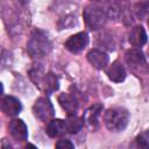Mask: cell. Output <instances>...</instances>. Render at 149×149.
Wrapping results in <instances>:
<instances>
[{"label": "cell", "instance_id": "cell-1", "mask_svg": "<svg viewBox=\"0 0 149 149\" xmlns=\"http://www.w3.org/2000/svg\"><path fill=\"white\" fill-rule=\"evenodd\" d=\"M52 49V43L48 36V34L41 29H36L31 33L28 42L27 50L31 57L40 58L47 56Z\"/></svg>", "mask_w": 149, "mask_h": 149}, {"label": "cell", "instance_id": "cell-2", "mask_svg": "<svg viewBox=\"0 0 149 149\" xmlns=\"http://www.w3.org/2000/svg\"><path fill=\"white\" fill-rule=\"evenodd\" d=\"M129 113L122 107L108 108L104 114V123L111 132H122L129 122Z\"/></svg>", "mask_w": 149, "mask_h": 149}, {"label": "cell", "instance_id": "cell-3", "mask_svg": "<svg viewBox=\"0 0 149 149\" xmlns=\"http://www.w3.org/2000/svg\"><path fill=\"white\" fill-rule=\"evenodd\" d=\"M125 61L129 66L130 71L135 74H147L149 73V65L146 61L143 52L140 49H130L125 54Z\"/></svg>", "mask_w": 149, "mask_h": 149}, {"label": "cell", "instance_id": "cell-4", "mask_svg": "<svg viewBox=\"0 0 149 149\" xmlns=\"http://www.w3.org/2000/svg\"><path fill=\"white\" fill-rule=\"evenodd\" d=\"M84 21L86 23V26L91 29V30H98L100 28H102L106 23V14L105 12L95 6H87L84 12Z\"/></svg>", "mask_w": 149, "mask_h": 149}, {"label": "cell", "instance_id": "cell-5", "mask_svg": "<svg viewBox=\"0 0 149 149\" xmlns=\"http://www.w3.org/2000/svg\"><path fill=\"white\" fill-rule=\"evenodd\" d=\"M33 112L34 115L41 121H50V119L55 114L54 106L47 97H41L35 101L33 106Z\"/></svg>", "mask_w": 149, "mask_h": 149}, {"label": "cell", "instance_id": "cell-6", "mask_svg": "<svg viewBox=\"0 0 149 149\" xmlns=\"http://www.w3.org/2000/svg\"><path fill=\"white\" fill-rule=\"evenodd\" d=\"M88 43V35L85 31L77 33L72 36H70L66 42H65V48L72 52V54H78L80 52Z\"/></svg>", "mask_w": 149, "mask_h": 149}, {"label": "cell", "instance_id": "cell-7", "mask_svg": "<svg viewBox=\"0 0 149 149\" xmlns=\"http://www.w3.org/2000/svg\"><path fill=\"white\" fill-rule=\"evenodd\" d=\"M102 109H104V106L101 104H95L85 111V113L83 115V121L86 125V127H88L92 130H95L98 128L99 118L101 115Z\"/></svg>", "mask_w": 149, "mask_h": 149}, {"label": "cell", "instance_id": "cell-8", "mask_svg": "<svg viewBox=\"0 0 149 149\" xmlns=\"http://www.w3.org/2000/svg\"><path fill=\"white\" fill-rule=\"evenodd\" d=\"M8 130H9V134L12 135V137L17 142L26 141L27 137H28L27 126L21 119L12 120L9 122V125H8Z\"/></svg>", "mask_w": 149, "mask_h": 149}, {"label": "cell", "instance_id": "cell-9", "mask_svg": "<svg viewBox=\"0 0 149 149\" xmlns=\"http://www.w3.org/2000/svg\"><path fill=\"white\" fill-rule=\"evenodd\" d=\"M22 109V105L20 100L13 95H6L1 100V111L3 114L8 116H15L17 115Z\"/></svg>", "mask_w": 149, "mask_h": 149}, {"label": "cell", "instance_id": "cell-10", "mask_svg": "<svg viewBox=\"0 0 149 149\" xmlns=\"http://www.w3.org/2000/svg\"><path fill=\"white\" fill-rule=\"evenodd\" d=\"M87 59L95 69H99V70L106 69L108 65V61H109L107 54L99 49L90 50L87 54Z\"/></svg>", "mask_w": 149, "mask_h": 149}, {"label": "cell", "instance_id": "cell-11", "mask_svg": "<svg viewBox=\"0 0 149 149\" xmlns=\"http://www.w3.org/2000/svg\"><path fill=\"white\" fill-rule=\"evenodd\" d=\"M106 74H107V77L112 81H114V83H121L126 78V70H125L123 65L121 64V62L114 61L106 69Z\"/></svg>", "mask_w": 149, "mask_h": 149}, {"label": "cell", "instance_id": "cell-12", "mask_svg": "<svg viewBox=\"0 0 149 149\" xmlns=\"http://www.w3.org/2000/svg\"><path fill=\"white\" fill-rule=\"evenodd\" d=\"M58 102L69 115H74L78 109V101L74 95L70 93H61L58 95Z\"/></svg>", "mask_w": 149, "mask_h": 149}, {"label": "cell", "instance_id": "cell-13", "mask_svg": "<svg viewBox=\"0 0 149 149\" xmlns=\"http://www.w3.org/2000/svg\"><path fill=\"white\" fill-rule=\"evenodd\" d=\"M128 41L133 47H136V48L144 45L147 42V33L144 28L142 26H135L134 28H132L128 36Z\"/></svg>", "mask_w": 149, "mask_h": 149}, {"label": "cell", "instance_id": "cell-14", "mask_svg": "<svg viewBox=\"0 0 149 149\" xmlns=\"http://www.w3.org/2000/svg\"><path fill=\"white\" fill-rule=\"evenodd\" d=\"M45 132L50 137H59V136L64 135L65 133H68L65 121L61 120V119H54V120L48 121Z\"/></svg>", "mask_w": 149, "mask_h": 149}, {"label": "cell", "instance_id": "cell-15", "mask_svg": "<svg viewBox=\"0 0 149 149\" xmlns=\"http://www.w3.org/2000/svg\"><path fill=\"white\" fill-rule=\"evenodd\" d=\"M102 10L106 16L112 20H118L122 14V7L118 0H106Z\"/></svg>", "mask_w": 149, "mask_h": 149}, {"label": "cell", "instance_id": "cell-16", "mask_svg": "<svg viewBox=\"0 0 149 149\" xmlns=\"http://www.w3.org/2000/svg\"><path fill=\"white\" fill-rule=\"evenodd\" d=\"M40 85L43 86V90L47 93H52V92L58 90V78L54 73H51V72L45 73L43 76Z\"/></svg>", "mask_w": 149, "mask_h": 149}, {"label": "cell", "instance_id": "cell-17", "mask_svg": "<svg viewBox=\"0 0 149 149\" xmlns=\"http://www.w3.org/2000/svg\"><path fill=\"white\" fill-rule=\"evenodd\" d=\"M65 125H66V130H68V133H70V134H76V133H78V132L83 128L84 121H81V120H80L79 118H77L76 114H74V115H69V116H68V119L65 120Z\"/></svg>", "mask_w": 149, "mask_h": 149}, {"label": "cell", "instance_id": "cell-18", "mask_svg": "<svg viewBox=\"0 0 149 149\" xmlns=\"http://www.w3.org/2000/svg\"><path fill=\"white\" fill-rule=\"evenodd\" d=\"M134 10L139 19H144L146 16L149 15V1L137 2L134 7Z\"/></svg>", "mask_w": 149, "mask_h": 149}, {"label": "cell", "instance_id": "cell-19", "mask_svg": "<svg viewBox=\"0 0 149 149\" xmlns=\"http://www.w3.org/2000/svg\"><path fill=\"white\" fill-rule=\"evenodd\" d=\"M132 146L137 147V148H149V129L143 132L139 136H136V139Z\"/></svg>", "mask_w": 149, "mask_h": 149}, {"label": "cell", "instance_id": "cell-20", "mask_svg": "<svg viewBox=\"0 0 149 149\" xmlns=\"http://www.w3.org/2000/svg\"><path fill=\"white\" fill-rule=\"evenodd\" d=\"M56 147L57 148H74V144L70 141V140H59L58 142H56Z\"/></svg>", "mask_w": 149, "mask_h": 149}, {"label": "cell", "instance_id": "cell-21", "mask_svg": "<svg viewBox=\"0 0 149 149\" xmlns=\"http://www.w3.org/2000/svg\"><path fill=\"white\" fill-rule=\"evenodd\" d=\"M92 1H99V0H92Z\"/></svg>", "mask_w": 149, "mask_h": 149}, {"label": "cell", "instance_id": "cell-22", "mask_svg": "<svg viewBox=\"0 0 149 149\" xmlns=\"http://www.w3.org/2000/svg\"><path fill=\"white\" fill-rule=\"evenodd\" d=\"M148 26H149V19H148Z\"/></svg>", "mask_w": 149, "mask_h": 149}]
</instances>
